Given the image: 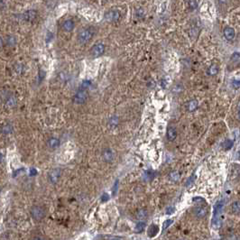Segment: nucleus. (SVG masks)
Returning a JSON list of instances; mask_svg holds the SVG:
<instances>
[{
	"label": "nucleus",
	"mask_w": 240,
	"mask_h": 240,
	"mask_svg": "<svg viewBox=\"0 0 240 240\" xmlns=\"http://www.w3.org/2000/svg\"><path fill=\"white\" fill-rule=\"evenodd\" d=\"M31 215L33 217V218L36 221H40L43 218H44V217L46 215L45 209L41 207V206H34L31 209Z\"/></svg>",
	"instance_id": "obj_3"
},
{
	"label": "nucleus",
	"mask_w": 240,
	"mask_h": 240,
	"mask_svg": "<svg viewBox=\"0 0 240 240\" xmlns=\"http://www.w3.org/2000/svg\"><path fill=\"white\" fill-rule=\"evenodd\" d=\"M105 52V45L103 43H97L91 49V56L93 58H97Z\"/></svg>",
	"instance_id": "obj_6"
},
{
	"label": "nucleus",
	"mask_w": 240,
	"mask_h": 240,
	"mask_svg": "<svg viewBox=\"0 0 240 240\" xmlns=\"http://www.w3.org/2000/svg\"><path fill=\"white\" fill-rule=\"evenodd\" d=\"M169 176H170V180H172V181H177L180 179V173L177 171H174V172H171Z\"/></svg>",
	"instance_id": "obj_23"
},
{
	"label": "nucleus",
	"mask_w": 240,
	"mask_h": 240,
	"mask_svg": "<svg viewBox=\"0 0 240 240\" xmlns=\"http://www.w3.org/2000/svg\"><path fill=\"white\" fill-rule=\"evenodd\" d=\"M144 226H145V223H144V222H138V223L136 224L135 228H134V232H135V233H141V232H143Z\"/></svg>",
	"instance_id": "obj_24"
},
{
	"label": "nucleus",
	"mask_w": 240,
	"mask_h": 240,
	"mask_svg": "<svg viewBox=\"0 0 240 240\" xmlns=\"http://www.w3.org/2000/svg\"><path fill=\"white\" fill-rule=\"evenodd\" d=\"M193 201H204V199L203 198H201V197H195V198H193V200H192Z\"/></svg>",
	"instance_id": "obj_37"
},
{
	"label": "nucleus",
	"mask_w": 240,
	"mask_h": 240,
	"mask_svg": "<svg viewBox=\"0 0 240 240\" xmlns=\"http://www.w3.org/2000/svg\"><path fill=\"white\" fill-rule=\"evenodd\" d=\"M224 200H219L216 202L214 206V211H213V217L211 220V227L214 229H218L221 227V216L223 211V206H224Z\"/></svg>",
	"instance_id": "obj_1"
},
{
	"label": "nucleus",
	"mask_w": 240,
	"mask_h": 240,
	"mask_svg": "<svg viewBox=\"0 0 240 240\" xmlns=\"http://www.w3.org/2000/svg\"><path fill=\"white\" fill-rule=\"evenodd\" d=\"M233 141L232 140H230V139H226L225 141H223V143L221 144V146H222V148L224 149V150H229L232 146H233Z\"/></svg>",
	"instance_id": "obj_21"
},
{
	"label": "nucleus",
	"mask_w": 240,
	"mask_h": 240,
	"mask_svg": "<svg viewBox=\"0 0 240 240\" xmlns=\"http://www.w3.org/2000/svg\"><path fill=\"white\" fill-rule=\"evenodd\" d=\"M195 179H196V176H195V174H192V176H191V177H190V178L187 180V181H186V187H190L192 183L194 182Z\"/></svg>",
	"instance_id": "obj_27"
},
{
	"label": "nucleus",
	"mask_w": 240,
	"mask_h": 240,
	"mask_svg": "<svg viewBox=\"0 0 240 240\" xmlns=\"http://www.w3.org/2000/svg\"><path fill=\"white\" fill-rule=\"evenodd\" d=\"M7 43H8L9 45L13 46V45L15 43V39H14V37H13V36H9V37L7 38Z\"/></svg>",
	"instance_id": "obj_32"
},
{
	"label": "nucleus",
	"mask_w": 240,
	"mask_h": 240,
	"mask_svg": "<svg viewBox=\"0 0 240 240\" xmlns=\"http://www.w3.org/2000/svg\"><path fill=\"white\" fill-rule=\"evenodd\" d=\"M36 15H37V12L35 10H28L23 14V18L27 22H31L35 19Z\"/></svg>",
	"instance_id": "obj_9"
},
{
	"label": "nucleus",
	"mask_w": 240,
	"mask_h": 240,
	"mask_svg": "<svg viewBox=\"0 0 240 240\" xmlns=\"http://www.w3.org/2000/svg\"><path fill=\"white\" fill-rule=\"evenodd\" d=\"M166 135H167V139L169 141L172 142L176 139L177 137V130L173 126H169L167 127V132H166Z\"/></svg>",
	"instance_id": "obj_7"
},
{
	"label": "nucleus",
	"mask_w": 240,
	"mask_h": 240,
	"mask_svg": "<svg viewBox=\"0 0 240 240\" xmlns=\"http://www.w3.org/2000/svg\"><path fill=\"white\" fill-rule=\"evenodd\" d=\"M155 172H153V171H151V170H148V171H145L144 173V175H143V179L144 180H146V181H148V180H153V178L155 177Z\"/></svg>",
	"instance_id": "obj_18"
},
{
	"label": "nucleus",
	"mask_w": 240,
	"mask_h": 240,
	"mask_svg": "<svg viewBox=\"0 0 240 240\" xmlns=\"http://www.w3.org/2000/svg\"><path fill=\"white\" fill-rule=\"evenodd\" d=\"M6 103H7V106H9V107H14V105H15V99H14V97H10L9 98H7V100H6Z\"/></svg>",
	"instance_id": "obj_28"
},
{
	"label": "nucleus",
	"mask_w": 240,
	"mask_h": 240,
	"mask_svg": "<svg viewBox=\"0 0 240 240\" xmlns=\"http://www.w3.org/2000/svg\"><path fill=\"white\" fill-rule=\"evenodd\" d=\"M35 174H36V171L34 168H32L31 169V173H30V175L32 176V175H35Z\"/></svg>",
	"instance_id": "obj_38"
},
{
	"label": "nucleus",
	"mask_w": 240,
	"mask_h": 240,
	"mask_svg": "<svg viewBox=\"0 0 240 240\" xmlns=\"http://www.w3.org/2000/svg\"><path fill=\"white\" fill-rule=\"evenodd\" d=\"M236 160L240 162V145L238 148V151H237V154H236Z\"/></svg>",
	"instance_id": "obj_36"
},
{
	"label": "nucleus",
	"mask_w": 240,
	"mask_h": 240,
	"mask_svg": "<svg viewBox=\"0 0 240 240\" xmlns=\"http://www.w3.org/2000/svg\"><path fill=\"white\" fill-rule=\"evenodd\" d=\"M172 223H173V220H172V219H166V220L163 222V228L165 229V228H169Z\"/></svg>",
	"instance_id": "obj_31"
},
{
	"label": "nucleus",
	"mask_w": 240,
	"mask_h": 240,
	"mask_svg": "<svg viewBox=\"0 0 240 240\" xmlns=\"http://www.w3.org/2000/svg\"><path fill=\"white\" fill-rule=\"evenodd\" d=\"M207 213H208L207 209H206V208H203V207H198V208H196V209H194V214H195V216L197 217H199V218L204 217L207 215Z\"/></svg>",
	"instance_id": "obj_12"
},
{
	"label": "nucleus",
	"mask_w": 240,
	"mask_h": 240,
	"mask_svg": "<svg viewBox=\"0 0 240 240\" xmlns=\"http://www.w3.org/2000/svg\"><path fill=\"white\" fill-rule=\"evenodd\" d=\"M103 159L107 162V163H111L114 160V154L110 149H106L103 152Z\"/></svg>",
	"instance_id": "obj_15"
},
{
	"label": "nucleus",
	"mask_w": 240,
	"mask_h": 240,
	"mask_svg": "<svg viewBox=\"0 0 240 240\" xmlns=\"http://www.w3.org/2000/svg\"><path fill=\"white\" fill-rule=\"evenodd\" d=\"M60 176V171L59 169H54L50 172V180L52 183H56Z\"/></svg>",
	"instance_id": "obj_10"
},
{
	"label": "nucleus",
	"mask_w": 240,
	"mask_h": 240,
	"mask_svg": "<svg viewBox=\"0 0 240 240\" xmlns=\"http://www.w3.org/2000/svg\"><path fill=\"white\" fill-rule=\"evenodd\" d=\"M118 123V118L117 117H113L109 119V124L113 126H116Z\"/></svg>",
	"instance_id": "obj_30"
},
{
	"label": "nucleus",
	"mask_w": 240,
	"mask_h": 240,
	"mask_svg": "<svg viewBox=\"0 0 240 240\" xmlns=\"http://www.w3.org/2000/svg\"><path fill=\"white\" fill-rule=\"evenodd\" d=\"M60 140L58 138H55V137H52L48 140V145L50 148L52 149H56L60 146Z\"/></svg>",
	"instance_id": "obj_16"
},
{
	"label": "nucleus",
	"mask_w": 240,
	"mask_h": 240,
	"mask_svg": "<svg viewBox=\"0 0 240 240\" xmlns=\"http://www.w3.org/2000/svg\"><path fill=\"white\" fill-rule=\"evenodd\" d=\"M88 96H89V94H88V92L85 90L84 89H81V90H79L74 97H73V103L74 104H77V105H81V104H83L85 103V101L88 99Z\"/></svg>",
	"instance_id": "obj_4"
},
{
	"label": "nucleus",
	"mask_w": 240,
	"mask_h": 240,
	"mask_svg": "<svg viewBox=\"0 0 240 240\" xmlns=\"http://www.w3.org/2000/svg\"><path fill=\"white\" fill-rule=\"evenodd\" d=\"M159 232V227L155 224H152L147 229V235L149 238H155Z\"/></svg>",
	"instance_id": "obj_11"
},
{
	"label": "nucleus",
	"mask_w": 240,
	"mask_h": 240,
	"mask_svg": "<svg viewBox=\"0 0 240 240\" xmlns=\"http://www.w3.org/2000/svg\"><path fill=\"white\" fill-rule=\"evenodd\" d=\"M120 14L119 11L118 10H110L105 14L104 15V18L106 21H108V22H118L119 20Z\"/></svg>",
	"instance_id": "obj_5"
},
{
	"label": "nucleus",
	"mask_w": 240,
	"mask_h": 240,
	"mask_svg": "<svg viewBox=\"0 0 240 240\" xmlns=\"http://www.w3.org/2000/svg\"><path fill=\"white\" fill-rule=\"evenodd\" d=\"M208 74L209 75V76H215L217 73L218 72V66L217 65V64H211L210 66H209V68L208 69Z\"/></svg>",
	"instance_id": "obj_19"
},
{
	"label": "nucleus",
	"mask_w": 240,
	"mask_h": 240,
	"mask_svg": "<svg viewBox=\"0 0 240 240\" xmlns=\"http://www.w3.org/2000/svg\"><path fill=\"white\" fill-rule=\"evenodd\" d=\"M240 64V52H234L231 57H230V60H229V65L231 67H237Z\"/></svg>",
	"instance_id": "obj_8"
},
{
	"label": "nucleus",
	"mask_w": 240,
	"mask_h": 240,
	"mask_svg": "<svg viewBox=\"0 0 240 240\" xmlns=\"http://www.w3.org/2000/svg\"><path fill=\"white\" fill-rule=\"evenodd\" d=\"M232 87L235 89H238L240 88V80H233L232 81Z\"/></svg>",
	"instance_id": "obj_29"
},
{
	"label": "nucleus",
	"mask_w": 240,
	"mask_h": 240,
	"mask_svg": "<svg viewBox=\"0 0 240 240\" xmlns=\"http://www.w3.org/2000/svg\"><path fill=\"white\" fill-rule=\"evenodd\" d=\"M147 211L146 210H144V209H141L137 212L136 214V217L139 220H143V219H145L147 217Z\"/></svg>",
	"instance_id": "obj_22"
},
{
	"label": "nucleus",
	"mask_w": 240,
	"mask_h": 240,
	"mask_svg": "<svg viewBox=\"0 0 240 240\" xmlns=\"http://www.w3.org/2000/svg\"><path fill=\"white\" fill-rule=\"evenodd\" d=\"M188 5H189V7L192 9V10H194L198 7V2L197 0H188Z\"/></svg>",
	"instance_id": "obj_26"
},
{
	"label": "nucleus",
	"mask_w": 240,
	"mask_h": 240,
	"mask_svg": "<svg viewBox=\"0 0 240 240\" xmlns=\"http://www.w3.org/2000/svg\"><path fill=\"white\" fill-rule=\"evenodd\" d=\"M73 28H74V22L72 21V19L66 20L62 24V29L65 32H72Z\"/></svg>",
	"instance_id": "obj_14"
},
{
	"label": "nucleus",
	"mask_w": 240,
	"mask_h": 240,
	"mask_svg": "<svg viewBox=\"0 0 240 240\" xmlns=\"http://www.w3.org/2000/svg\"><path fill=\"white\" fill-rule=\"evenodd\" d=\"M238 118H239V120H240V106H239V111H238Z\"/></svg>",
	"instance_id": "obj_39"
},
{
	"label": "nucleus",
	"mask_w": 240,
	"mask_h": 240,
	"mask_svg": "<svg viewBox=\"0 0 240 240\" xmlns=\"http://www.w3.org/2000/svg\"><path fill=\"white\" fill-rule=\"evenodd\" d=\"M231 210L236 213V214H239L240 213V201H234L232 204H231Z\"/></svg>",
	"instance_id": "obj_20"
},
{
	"label": "nucleus",
	"mask_w": 240,
	"mask_h": 240,
	"mask_svg": "<svg viewBox=\"0 0 240 240\" xmlns=\"http://www.w3.org/2000/svg\"><path fill=\"white\" fill-rule=\"evenodd\" d=\"M90 85H91L90 81H84L82 82V84H81V88L86 89H88Z\"/></svg>",
	"instance_id": "obj_33"
},
{
	"label": "nucleus",
	"mask_w": 240,
	"mask_h": 240,
	"mask_svg": "<svg viewBox=\"0 0 240 240\" xmlns=\"http://www.w3.org/2000/svg\"><path fill=\"white\" fill-rule=\"evenodd\" d=\"M198 106H199L198 101L196 99H192L187 104V110L189 112H193V111H195L198 108Z\"/></svg>",
	"instance_id": "obj_17"
},
{
	"label": "nucleus",
	"mask_w": 240,
	"mask_h": 240,
	"mask_svg": "<svg viewBox=\"0 0 240 240\" xmlns=\"http://www.w3.org/2000/svg\"><path fill=\"white\" fill-rule=\"evenodd\" d=\"M12 131H13L12 126L9 125V124L5 125V126L2 127V133L5 134H10V133H12Z\"/></svg>",
	"instance_id": "obj_25"
},
{
	"label": "nucleus",
	"mask_w": 240,
	"mask_h": 240,
	"mask_svg": "<svg viewBox=\"0 0 240 240\" xmlns=\"http://www.w3.org/2000/svg\"><path fill=\"white\" fill-rule=\"evenodd\" d=\"M94 35H95V29L94 28H92V27L84 28L80 32V34L78 35V40L81 43H86L92 39Z\"/></svg>",
	"instance_id": "obj_2"
},
{
	"label": "nucleus",
	"mask_w": 240,
	"mask_h": 240,
	"mask_svg": "<svg viewBox=\"0 0 240 240\" xmlns=\"http://www.w3.org/2000/svg\"><path fill=\"white\" fill-rule=\"evenodd\" d=\"M109 200V196H108L107 193H104L103 195H102V197H101V201H107Z\"/></svg>",
	"instance_id": "obj_35"
},
{
	"label": "nucleus",
	"mask_w": 240,
	"mask_h": 240,
	"mask_svg": "<svg viewBox=\"0 0 240 240\" xmlns=\"http://www.w3.org/2000/svg\"><path fill=\"white\" fill-rule=\"evenodd\" d=\"M174 211H175V209H174L173 207H169V208H167V209H166L167 214H172Z\"/></svg>",
	"instance_id": "obj_34"
},
{
	"label": "nucleus",
	"mask_w": 240,
	"mask_h": 240,
	"mask_svg": "<svg viewBox=\"0 0 240 240\" xmlns=\"http://www.w3.org/2000/svg\"><path fill=\"white\" fill-rule=\"evenodd\" d=\"M224 36L228 41H232L235 37V30L232 27H226L224 30Z\"/></svg>",
	"instance_id": "obj_13"
}]
</instances>
